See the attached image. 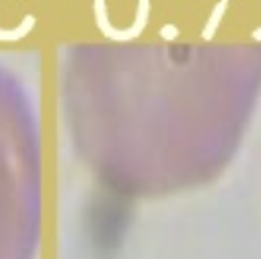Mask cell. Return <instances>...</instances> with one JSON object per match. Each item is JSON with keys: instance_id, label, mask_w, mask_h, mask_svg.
<instances>
[{"instance_id": "cell-1", "label": "cell", "mask_w": 261, "mask_h": 259, "mask_svg": "<svg viewBox=\"0 0 261 259\" xmlns=\"http://www.w3.org/2000/svg\"><path fill=\"white\" fill-rule=\"evenodd\" d=\"M93 10H95V22H97L99 30L105 34L107 38H113L119 42H125V40H133L137 36H141L143 30L147 28L148 18H150V2L148 0H141L139 6H137V18L133 22V26L129 28H117L111 24L109 14H107V6L103 0L93 2Z\"/></svg>"}, {"instance_id": "cell-2", "label": "cell", "mask_w": 261, "mask_h": 259, "mask_svg": "<svg viewBox=\"0 0 261 259\" xmlns=\"http://www.w3.org/2000/svg\"><path fill=\"white\" fill-rule=\"evenodd\" d=\"M36 22H38V18L34 16V14H26L24 20L18 26H14V28H0V40H4V42L20 40V38H24L26 34L32 30L34 26H36Z\"/></svg>"}, {"instance_id": "cell-3", "label": "cell", "mask_w": 261, "mask_h": 259, "mask_svg": "<svg viewBox=\"0 0 261 259\" xmlns=\"http://www.w3.org/2000/svg\"><path fill=\"white\" fill-rule=\"evenodd\" d=\"M228 6H229L228 0H222V2H218V4L214 6L212 14H210V18L206 20V24H204V28H202V38H204V40L214 38V34L218 30V26H220V22H222V16L226 14Z\"/></svg>"}, {"instance_id": "cell-4", "label": "cell", "mask_w": 261, "mask_h": 259, "mask_svg": "<svg viewBox=\"0 0 261 259\" xmlns=\"http://www.w3.org/2000/svg\"><path fill=\"white\" fill-rule=\"evenodd\" d=\"M159 34L163 36L164 40H172V38H176V36L180 34V28L176 26V24H164Z\"/></svg>"}]
</instances>
